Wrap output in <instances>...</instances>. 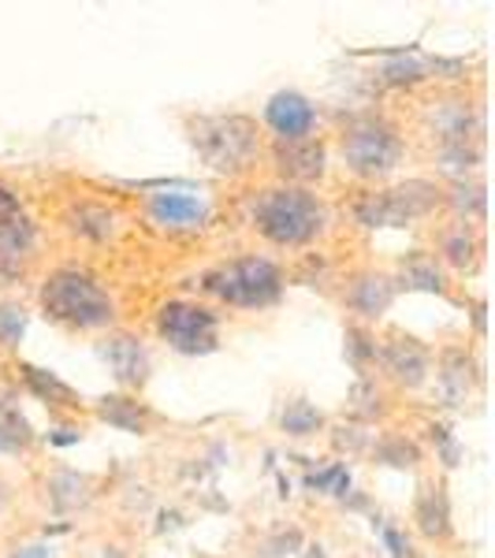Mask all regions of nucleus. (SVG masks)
I'll return each mask as SVG.
<instances>
[{
	"label": "nucleus",
	"mask_w": 495,
	"mask_h": 558,
	"mask_svg": "<svg viewBox=\"0 0 495 558\" xmlns=\"http://www.w3.org/2000/svg\"><path fill=\"white\" fill-rule=\"evenodd\" d=\"M265 239L280 246H302L324 231V205L305 191H268L254 213Z\"/></svg>",
	"instance_id": "f257e3e1"
},
{
	"label": "nucleus",
	"mask_w": 495,
	"mask_h": 558,
	"mask_svg": "<svg viewBox=\"0 0 495 558\" xmlns=\"http://www.w3.org/2000/svg\"><path fill=\"white\" fill-rule=\"evenodd\" d=\"M41 305L49 317L75 324V328H105L112 320V302L101 287L83 272H57L49 276L41 291Z\"/></svg>",
	"instance_id": "f03ea898"
},
{
	"label": "nucleus",
	"mask_w": 495,
	"mask_h": 558,
	"mask_svg": "<svg viewBox=\"0 0 495 558\" xmlns=\"http://www.w3.org/2000/svg\"><path fill=\"white\" fill-rule=\"evenodd\" d=\"M280 287L283 283H280L276 265H268V260H261V257L231 260L228 268L205 276V291L224 302H231V305H246V310L276 302L280 299Z\"/></svg>",
	"instance_id": "7ed1b4c3"
},
{
	"label": "nucleus",
	"mask_w": 495,
	"mask_h": 558,
	"mask_svg": "<svg viewBox=\"0 0 495 558\" xmlns=\"http://www.w3.org/2000/svg\"><path fill=\"white\" fill-rule=\"evenodd\" d=\"M194 142H197V149L205 153V160H209L213 168H220V172H239V168H246L257 149L254 123L239 120V116H228V120H202L194 128Z\"/></svg>",
	"instance_id": "20e7f679"
},
{
	"label": "nucleus",
	"mask_w": 495,
	"mask_h": 558,
	"mask_svg": "<svg viewBox=\"0 0 495 558\" xmlns=\"http://www.w3.org/2000/svg\"><path fill=\"white\" fill-rule=\"evenodd\" d=\"M399 134L384 120H358L343 138V157L358 175H388L399 165Z\"/></svg>",
	"instance_id": "39448f33"
},
{
	"label": "nucleus",
	"mask_w": 495,
	"mask_h": 558,
	"mask_svg": "<svg viewBox=\"0 0 495 558\" xmlns=\"http://www.w3.org/2000/svg\"><path fill=\"white\" fill-rule=\"evenodd\" d=\"M160 336L183 354H209L216 350V317L202 305L168 302L160 310Z\"/></svg>",
	"instance_id": "423d86ee"
},
{
	"label": "nucleus",
	"mask_w": 495,
	"mask_h": 558,
	"mask_svg": "<svg viewBox=\"0 0 495 558\" xmlns=\"http://www.w3.org/2000/svg\"><path fill=\"white\" fill-rule=\"evenodd\" d=\"M432 205H436V186H428L418 179V183H407V186H399V191L369 197L362 205V220L369 228H384V223L402 228V223H410L413 216H425Z\"/></svg>",
	"instance_id": "0eeeda50"
},
{
	"label": "nucleus",
	"mask_w": 495,
	"mask_h": 558,
	"mask_svg": "<svg viewBox=\"0 0 495 558\" xmlns=\"http://www.w3.org/2000/svg\"><path fill=\"white\" fill-rule=\"evenodd\" d=\"M268 123H273V131L280 134L287 142H302L305 134L313 131V120H317V112H313V105L305 101L302 94H276L273 101H268Z\"/></svg>",
	"instance_id": "6e6552de"
},
{
	"label": "nucleus",
	"mask_w": 495,
	"mask_h": 558,
	"mask_svg": "<svg viewBox=\"0 0 495 558\" xmlns=\"http://www.w3.org/2000/svg\"><path fill=\"white\" fill-rule=\"evenodd\" d=\"M105 357H108V365H112V373H116V380H120V384H146L149 357H146V350H142L138 339L112 336L105 343Z\"/></svg>",
	"instance_id": "1a4fd4ad"
},
{
	"label": "nucleus",
	"mask_w": 495,
	"mask_h": 558,
	"mask_svg": "<svg viewBox=\"0 0 495 558\" xmlns=\"http://www.w3.org/2000/svg\"><path fill=\"white\" fill-rule=\"evenodd\" d=\"M384 365H388V373L395 380L407 384V387H418L428 373L425 350L413 343V339H395V343L384 347Z\"/></svg>",
	"instance_id": "9d476101"
},
{
	"label": "nucleus",
	"mask_w": 495,
	"mask_h": 558,
	"mask_svg": "<svg viewBox=\"0 0 495 558\" xmlns=\"http://www.w3.org/2000/svg\"><path fill=\"white\" fill-rule=\"evenodd\" d=\"M31 250V223L20 213H0V272H15Z\"/></svg>",
	"instance_id": "9b49d317"
},
{
	"label": "nucleus",
	"mask_w": 495,
	"mask_h": 558,
	"mask_svg": "<svg viewBox=\"0 0 495 558\" xmlns=\"http://www.w3.org/2000/svg\"><path fill=\"white\" fill-rule=\"evenodd\" d=\"M149 213L157 216L160 223H172V228H194V223L205 220L202 197H191V194H153Z\"/></svg>",
	"instance_id": "f8f14e48"
},
{
	"label": "nucleus",
	"mask_w": 495,
	"mask_h": 558,
	"mask_svg": "<svg viewBox=\"0 0 495 558\" xmlns=\"http://www.w3.org/2000/svg\"><path fill=\"white\" fill-rule=\"evenodd\" d=\"M280 172L291 179H317L324 172V146L321 142H291L287 149L276 153Z\"/></svg>",
	"instance_id": "ddd939ff"
},
{
	"label": "nucleus",
	"mask_w": 495,
	"mask_h": 558,
	"mask_svg": "<svg viewBox=\"0 0 495 558\" xmlns=\"http://www.w3.org/2000/svg\"><path fill=\"white\" fill-rule=\"evenodd\" d=\"M391 299H395V287H391V279H384V276H362L347 294V302L354 305L362 317H381L391 305Z\"/></svg>",
	"instance_id": "4468645a"
},
{
	"label": "nucleus",
	"mask_w": 495,
	"mask_h": 558,
	"mask_svg": "<svg viewBox=\"0 0 495 558\" xmlns=\"http://www.w3.org/2000/svg\"><path fill=\"white\" fill-rule=\"evenodd\" d=\"M23 376H26V384H31V391L38 395V399L57 402V407H75V391H71V387H68L64 380H57L52 373L26 365V368H23Z\"/></svg>",
	"instance_id": "2eb2a0df"
},
{
	"label": "nucleus",
	"mask_w": 495,
	"mask_h": 558,
	"mask_svg": "<svg viewBox=\"0 0 495 558\" xmlns=\"http://www.w3.org/2000/svg\"><path fill=\"white\" fill-rule=\"evenodd\" d=\"M418 521H421V533L428 536H444L447 533V499L444 488H425L418 502Z\"/></svg>",
	"instance_id": "dca6fc26"
},
{
	"label": "nucleus",
	"mask_w": 495,
	"mask_h": 558,
	"mask_svg": "<svg viewBox=\"0 0 495 558\" xmlns=\"http://www.w3.org/2000/svg\"><path fill=\"white\" fill-rule=\"evenodd\" d=\"M101 417L108 421V425L123 428V432H146V417H142L138 402L131 399H101Z\"/></svg>",
	"instance_id": "f3484780"
},
{
	"label": "nucleus",
	"mask_w": 495,
	"mask_h": 558,
	"mask_svg": "<svg viewBox=\"0 0 495 558\" xmlns=\"http://www.w3.org/2000/svg\"><path fill=\"white\" fill-rule=\"evenodd\" d=\"M321 425H324V417H321L317 407H310L305 399L287 402V410H283V432H287V436H310V432H317Z\"/></svg>",
	"instance_id": "a211bd4d"
},
{
	"label": "nucleus",
	"mask_w": 495,
	"mask_h": 558,
	"mask_svg": "<svg viewBox=\"0 0 495 558\" xmlns=\"http://www.w3.org/2000/svg\"><path fill=\"white\" fill-rule=\"evenodd\" d=\"M402 283L413 287V291H439V287H444V279H439L436 265H432L428 257L413 254V257L402 260Z\"/></svg>",
	"instance_id": "6ab92c4d"
},
{
	"label": "nucleus",
	"mask_w": 495,
	"mask_h": 558,
	"mask_svg": "<svg viewBox=\"0 0 495 558\" xmlns=\"http://www.w3.org/2000/svg\"><path fill=\"white\" fill-rule=\"evenodd\" d=\"M75 231H83L89 239H108L112 235V213L105 209H94V205H83L75 213Z\"/></svg>",
	"instance_id": "aec40b11"
},
{
	"label": "nucleus",
	"mask_w": 495,
	"mask_h": 558,
	"mask_svg": "<svg viewBox=\"0 0 495 558\" xmlns=\"http://www.w3.org/2000/svg\"><path fill=\"white\" fill-rule=\"evenodd\" d=\"M376 458H381L384 465H399V470H407V465L418 462V447L407 444V439H388V444L376 447Z\"/></svg>",
	"instance_id": "412c9836"
},
{
	"label": "nucleus",
	"mask_w": 495,
	"mask_h": 558,
	"mask_svg": "<svg viewBox=\"0 0 495 558\" xmlns=\"http://www.w3.org/2000/svg\"><path fill=\"white\" fill-rule=\"evenodd\" d=\"M26 331V313L20 305H0V343L15 347Z\"/></svg>",
	"instance_id": "4be33fe9"
},
{
	"label": "nucleus",
	"mask_w": 495,
	"mask_h": 558,
	"mask_svg": "<svg viewBox=\"0 0 495 558\" xmlns=\"http://www.w3.org/2000/svg\"><path fill=\"white\" fill-rule=\"evenodd\" d=\"M381 75L388 78V83H418V78L425 75V68H421L418 60H407V57H402V60H395V64L384 68Z\"/></svg>",
	"instance_id": "5701e85b"
},
{
	"label": "nucleus",
	"mask_w": 495,
	"mask_h": 558,
	"mask_svg": "<svg viewBox=\"0 0 495 558\" xmlns=\"http://www.w3.org/2000/svg\"><path fill=\"white\" fill-rule=\"evenodd\" d=\"M455 202H458V209H462V213H476V216H481L484 213V191H481V186H458V197H455Z\"/></svg>",
	"instance_id": "b1692460"
},
{
	"label": "nucleus",
	"mask_w": 495,
	"mask_h": 558,
	"mask_svg": "<svg viewBox=\"0 0 495 558\" xmlns=\"http://www.w3.org/2000/svg\"><path fill=\"white\" fill-rule=\"evenodd\" d=\"M447 257H451L455 265H466V260L473 257V242L466 239V231H458V235L447 239Z\"/></svg>",
	"instance_id": "393cba45"
},
{
	"label": "nucleus",
	"mask_w": 495,
	"mask_h": 558,
	"mask_svg": "<svg viewBox=\"0 0 495 558\" xmlns=\"http://www.w3.org/2000/svg\"><path fill=\"white\" fill-rule=\"evenodd\" d=\"M347 339H354V343H350V354H354V362H358V365H362L365 357H373V354H376V347L369 343L365 336H358V331H347Z\"/></svg>",
	"instance_id": "a878e982"
},
{
	"label": "nucleus",
	"mask_w": 495,
	"mask_h": 558,
	"mask_svg": "<svg viewBox=\"0 0 495 558\" xmlns=\"http://www.w3.org/2000/svg\"><path fill=\"white\" fill-rule=\"evenodd\" d=\"M15 558H49V551H45V547H26V551Z\"/></svg>",
	"instance_id": "bb28decb"
}]
</instances>
